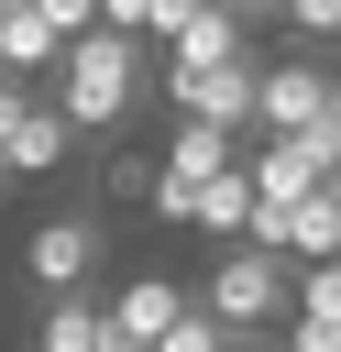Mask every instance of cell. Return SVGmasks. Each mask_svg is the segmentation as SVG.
<instances>
[{"instance_id": "obj_1", "label": "cell", "mask_w": 341, "mask_h": 352, "mask_svg": "<svg viewBox=\"0 0 341 352\" xmlns=\"http://www.w3.org/2000/svg\"><path fill=\"white\" fill-rule=\"evenodd\" d=\"M143 88H154V66H143V44H121V33H77L66 55H55V77H44V99H55V121L88 143V132H121L132 110H143Z\"/></svg>"}, {"instance_id": "obj_2", "label": "cell", "mask_w": 341, "mask_h": 352, "mask_svg": "<svg viewBox=\"0 0 341 352\" xmlns=\"http://www.w3.org/2000/svg\"><path fill=\"white\" fill-rule=\"evenodd\" d=\"M187 308L220 319L231 341H264V330H286V264L253 253V242H220L209 253V286H187Z\"/></svg>"}, {"instance_id": "obj_3", "label": "cell", "mask_w": 341, "mask_h": 352, "mask_svg": "<svg viewBox=\"0 0 341 352\" xmlns=\"http://www.w3.org/2000/svg\"><path fill=\"white\" fill-rule=\"evenodd\" d=\"M253 55H231V66H209V77H154L165 99H176V121H198V132H220V143H242L253 132Z\"/></svg>"}, {"instance_id": "obj_4", "label": "cell", "mask_w": 341, "mask_h": 352, "mask_svg": "<svg viewBox=\"0 0 341 352\" xmlns=\"http://www.w3.org/2000/svg\"><path fill=\"white\" fill-rule=\"evenodd\" d=\"M22 275H33L44 297H88V275H99V220H88V209H55V220H33V242H22Z\"/></svg>"}, {"instance_id": "obj_5", "label": "cell", "mask_w": 341, "mask_h": 352, "mask_svg": "<svg viewBox=\"0 0 341 352\" xmlns=\"http://www.w3.org/2000/svg\"><path fill=\"white\" fill-rule=\"evenodd\" d=\"M308 121H330V66H308V55L264 66V77H253V143H286V132H308Z\"/></svg>"}, {"instance_id": "obj_6", "label": "cell", "mask_w": 341, "mask_h": 352, "mask_svg": "<svg viewBox=\"0 0 341 352\" xmlns=\"http://www.w3.org/2000/svg\"><path fill=\"white\" fill-rule=\"evenodd\" d=\"M99 308H110V341H121V352H154V341L187 319V286H176V275H132V286L99 297Z\"/></svg>"}, {"instance_id": "obj_7", "label": "cell", "mask_w": 341, "mask_h": 352, "mask_svg": "<svg viewBox=\"0 0 341 352\" xmlns=\"http://www.w3.org/2000/svg\"><path fill=\"white\" fill-rule=\"evenodd\" d=\"M231 55H253V33H242L231 11H187V22L165 33V77H209V66H231Z\"/></svg>"}, {"instance_id": "obj_8", "label": "cell", "mask_w": 341, "mask_h": 352, "mask_svg": "<svg viewBox=\"0 0 341 352\" xmlns=\"http://www.w3.org/2000/svg\"><path fill=\"white\" fill-rule=\"evenodd\" d=\"M77 154V132L55 121V99H22V121H11V143H0V176H55Z\"/></svg>"}, {"instance_id": "obj_9", "label": "cell", "mask_w": 341, "mask_h": 352, "mask_svg": "<svg viewBox=\"0 0 341 352\" xmlns=\"http://www.w3.org/2000/svg\"><path fill=\"white\" fill-rule=\"evenodd\" d=\"M231 165H242V143H220V132H198V121H176L165 154H154V176H176V187H198V198H209Z\"/></svg>"}, {"instance_id": "obj_10", "label": "cell", "mask_w": 341, "mask_h": 352, "mask_svg": "<svg viewBox=\"0 0 341 352\" xmlns=\"http://www.w3.org/2000/svg\"><path fill=\"white\" fill-rule=\"evenodd\" d=\"M242 187L253 198H319V154L308 143H253L242 154Z\"/></svg>"}, {"instance_id": "obj_11", "label": "cell", "mask_w": 341, "mask_h": 352, "mask_svg": "<svg viewBox=\"0 0 341 352\" xmlns=\"http://www.w3.org/2000/svg\"><path fill=\"white\" fill-rule=\"evenodd\" d=\"M275 253H286V275L297 264H341V209L330 198H286V242Z\"/></svg>"}, {"instance_id": "obj_12", "label": "cell", "mask_w": 341, "mask_h": 352, "mask_svg": "<svg viewBox=\"0 0 341 352\" xmlns=\"http://www.w3.org/2000/svg\"><path fill=\"white\" fill-rule=\"evenodd\" d=\"M55 55H66V44H55L33 11H0V77H11V88H44V77H55Z\"/></svg>"}, {"instance_id": "obj_13", "label": "cell", "mask_w": 341, "mask_h": 352, "mask_svg": "<svg viewBox=\"0 0 341 352\" xmlns=\"http://www.w3.org/2000/svg\"><path fill=\"white\" fill-rule=\"evenodd\" d=\"M99 341H110V308H99V297H44L33 352H99Z\"/></svg>"}, {"instance_id": "obj_14", "label": "cell", "mask_w": 341, "mask_h": 352, "mask_svg": "<svg viewBox=\"0 0 341 352\" xmlns=\"http://www.w3.org/2000/svg\"><path fill=\"white\" fill-rule=\"evenodd\" d=\"M187 22V0H99V33H121V44H165Z\"/></svg>"}, {"instance_id": "obj_15", "label": "cell", "mask_w": 341, "mask_h": 352, "mask_svg": "<svg viewBox=\"0 0 341 352\" xmlns=\"http://www.w3.org/2000/svg\"><path fill=\"white\" fill-rule=\"evenodd\" d=\"M286 319L341 330V264H297V275H286Z\"/></svg>"}, {"instance_id": "obj_16", "label": "cell", "mask_w": 341, "mask_h": 352, "mask_svg": "<svg viewBox=\"0 0 341 352\" xmlns=\"http://www.w3.org/2000/svg\"><path fill=\"white\" fill-rule=\"evenodd\" d=\"M242 220H253V187H242V165H231V176L198 198V231H209V242H242Z\"/></svg>"}, {"instance_id": "obj_17", "label": "cell", "mask_w": 341, "mask_h": 352, "mask_svg": "<svg viewBox=\"0 0 341 352\" xmlns=\"http://www.w3.org/2000/svg\"><path fill=\"white\" fill-rule=\"evenodd\" d=\"M22 11H33V22L55 33V44H77V33H99V0H22Z\"/></svg>"}, {"instance_id": "obj_18", "label": "cell", "mask_w": 341, "mask_h": 352, "mask_svg": "<svg viewBox=\"0 0 341 352\" xmlns=\"http://www.w3.org/2000/svg\"><path fill=\"white\" fill-rule=\"evenodd\" d=\"M275 22H297V44H341V0H286Z\"/></svg>"}, {"instance_id": "obj_19", "label": "cell", "mask_w": 341, "mask_h": 352, "mask_svg": "<svg viewBox=\"0 0 341 352\" xmlns=\"http://www.w3.org/2000/svg\"><path fill=\"white\" fill-rule=\"evenodd\" d=\"M154 352H231V330H220V319H198V308H187V319H176V330H165V341H154Z\"/></svg>"}, {"instance_id": "obj_20", "label": "cell", "mask_w": 341, "mask_h": 352, "mask_svg": "<svg viewBox=\"0 0 341 352\" xmlns=\"http://www.w3.org/2000/svg\"><path fill=\"white\" fill-rule=\"evenodd\" d=\"M22 99H44V88H11V77H0V143H11V121H22Z\"/></svg>"}, {"instance_id": "obj_21", "label": "cell", "mask_w": 341, "mask_h": 352, "mask_svg": "<svg viewBox=\"0 0 341 352\" xmlns=\"http://www.w3.org/2000/svg\"><path fill=\"white\" fill-rule=\"evenodd\" d=\"M253 11H286V0H231V22H253Z\"/></svg>"}, {"instance_id": "obj_22", "label": "cell", "mask_w": 341, "mask_h": 352, "mask_svg": "<svg viewBox=\"0 0 341 352\" xmlns=\"http://www.w3.org/2000/svg\"><path fill=\"white\" fill-rule=\"evenodd\" d=\"M330 121H341V66H330Z\"/></svg>"}, {"instance_id": "obj_23", "label": "cell", "mask_w": 341, "mask_h": 352, "mask_svg": "<svg viewBox=\"0 0 341 352\" xmlns=\"http://www.w3.org/2000/svg\"><path fill=\"white\" fill-rule=\"evenodd\" d=\"M319 198H330V209H341V165H330V187H319Z\"/></svg>"}, {"instance_id": "obj_24", "label": "cell", "mask_w": 341, "mask_h": 352, "mask_svg": "<svg viewBox=\"0 0 341 352\" xmlns=\"http://www.w3.org/2000/svg\"><path fill=\"white\" fill-rule=\"evenodd\" d=\"M231 352H275V330H264V341H231Z\"/></svg>"}, {"instance_id": "obj_25", "label": "cell", "mask_w": 341, "mask_h": 352, "mask_svg": "<svg viewBox=\"0 0 341 352\" xmlns=\"http://www.w3.org/2000/svg\"><path fill=\"white\" fill-rule=\"evenodd\" d=\"M187 11H231V0H187Z\"/></svg>"}, {"instance_id": "obj_26", "label": "cell", "mask_w": 341, "mask_h": 352, "mask_svg": "<svg viewBox=\"0 0 341 352\" xmlns=\"http://www.w3.org/2000/svg\"><path fill=\"white\" fill-rule=\"evenodd\" d=\"M0 11H22V0H0Z\"/></svg>"}]
</instances>
